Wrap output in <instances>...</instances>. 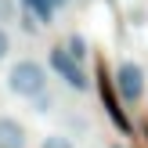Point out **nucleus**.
<instances>
[{
    "label": "nucleus",
    "mask_w": 148,
    "mask_h": 148,
    "mask_svg": "<svg viewBox=\"0 0 148 148\" xmlns=\"http://www.w3.org/2000/svg\"><path fill=\"white\" fill-rule=\"evenodd\" d=\"M7 90L14 94V98H40L43 90H47V69H43L40 62H33V58H18V62L7 69Z\"/></svg>",
    "instance_id": "obj_1"
},
{
    "label": "nucleus",
    "mask_w": 148,
    "mask_h": 148,
    "mask_svg": "<svg viewBox=\"0 0 148 148\" xmlns=\"http://www.w3.org/2000/svg\"><path fill=\"white\" fill-rule=\"evenodd\" d=\"M112 83H116V94H119L123 105H137V101L148 94V72L137 62H119Z\"/></svg>",
    "instance_id": "obj_2"
},
{
    "label": "nucleus",
    "mask_w": 148,
    "mask_h": 148,
    "mask_svg": "<svg viewBox=\"0 0 148 148\" xmlns=\"http://www.w3.org/2000/svg\"><path fill=\"white\" fill-rule=\"evenodd\" d=\"M47 65H51V72H58V76L65 79V87H72V90H79V94L90 90V76H87V69L79 62H72L65 47H54V51H51Z\"/></svg>",
    "instance_id": "obj_3"
},
{
    "label": "nucleus",
    "mask_w": 148,
    "mask_h": 148,
    "mask_svg": "<svg viewBox=\"0 0 148 148\" xmlns=\"http://www.w3.org/2000/svg\"><path fill=\"white\" fill-rule=\"evenodd\" d=\"M29 134L14 116H0V148H25Z\"/></svg>",
    "instance_id": "obj_4"
},
{
    "label": "nucleus",
    "mask_w": 148,
    "mask_h": 148,
    "mask_svg": "<svg viewBox=\"0 0 148 148\" xmlns=\"http://www.w3.org/2000/svg\"><path fill=\"white\" fill-rule=\"evenodd\" d=\"M65 51H69V58H72V62H79V65H83L87 54H90V51H87V40H83L79 33H72L69 40H65Z\"/></svg>",
    "instance_id": "obj_5"
},
{
    "label": "nucleus",
    "mask_w": 148,
    "mask_h": 148,
    "mask_svg": "<svg viewBox=\"0 0 148 148\" xmlns=\"http://www.w3.org/2000/svg\"><path fill=\"white\" fill-rule=\"evenodd\" d=\"M40 148H76V145H72L69 134H47V137L40 141Z\"/></svg>",
    "instance_id": "obj_6"
},
{
    "label": "nucleus",
    "mask_w": 148,
    "mask_h": 148,
    "mask_svg": "<svg viewBox=\"0 0 148 148\" xmlns=\"http://www.w3.org/2000/svg\"><path fill=\"white\" fill-rule=\"evenodd\" d=\"M33 112H40V116L54 112V94H51V90H43L40 98H33Z\"/></svg>",
    "instance_id": "obj_7"
},
{
    "label": "nucleus",
    "mask_w": 148,
    "mask_h": 148,
    "mask_svg": "<svg viewBox=\"0 0 148 148\" xmlns=\"http://www.w3.org/2000/svg\"><path fill=\"white\" fill-rule=\"evenodd\" d=\"M14 14H18V4H14V0H0V25L11 22Z\"/></svg>",
    "instance_id": "obj_8"
},
{
    "label": "nucleus",
    "mask_w": 148,
    "mask_h": 148,
    "mask_svg": "<svg viewBox=\"0 0 148 148\" xmlns=\"http://www.w3.org/2000/svg\"><path fill=\"white\" fill-rule=\"evenodd\" d=\"M7 51H11V36H7V29L0 25V62L7 58Z\"/></svg>",
    "instance_id": "obj_9"
},
{
    "label": "nucleus",
    "mask_w": 148,
    "mask_h": 148,
    "mask_svg": "<svg viewBox=\"0 0 148 148\" xmlns=\"http://www.w3.org/2000/svg\"><path fill=\"white\" fill-rule=\"evenodd\" d=\"M130 22L134 25H145V11H130Z\"/></svg>",
    "instance_id": "obj_10"
},
{
    "label": "nucleus",
    "mask_w": 148,
    "mask_h": 148,
    "mask_svg": "<svg viewBox=\"0 0 148 148\" xmlns=\"http://www.w3.org/2000/svg\"><path fill=\"white\" fill-rule=\"evenodd\" d=\"M108 148H123V145H108Z\"/></svg>",
    "instance_id": "obj_11"
}]
</instances>
